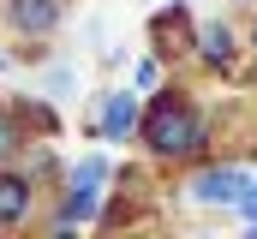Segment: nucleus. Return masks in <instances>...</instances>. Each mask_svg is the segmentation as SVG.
<instances>
[{"label":"nucleus","mask_w":257,"mask_h":239,"mask_svg":"<svg viewBox=\"0 0 257 239\" xmlns=\"http://www.w3.org/2000/svg\"><path fill=\"white\" fill-rule=\"evenodd\" d=\"M138 138H144V150L162 156V162L197 156V150H203V114H197L180 90H162V96H150V108L138 114Z\"/></svg>","instance_id":"obj_1"},{"label":"nucleus","mask_w":257,"mask_h":239,"mask_svg":"<svg viewBox=\"0 0 257 239\" xmlns=\"http://www.w3.org/2000/svg\"><path fill=\"white\" fill-rule=\"evenodd\" d=\"M102 179H108V168H102L96 156L72 168V197L60 203V227H78V221H90V215H96V197H102Z\"/></svg>","instance_id":"obj_2"},{"label":"nucleus","mask_w":257,"mask_h":239,"mask_svg":"<svg viewBox=\"0 0 257 239\" xmlns=\"http://www.w3.org/2000/svg\"><path fill=\"white\" fill-rule=\"evenodd\" d=\"M6 24L18 36H48L60 24V0H6Z\"/></svg>","instance_id":"obj_3"},{"label":"nucleus","mask_w":257,"mask_h":239,"mask_svg":"<svg viewBox=\"0 0 257 239\" xmlns=\"http://www.w3.org/2000/svg\"><path fill=\"white\" fill-rule=\"evenodd\" d=\"M150 36H156V42H168V48H156V54H186V48H197V30H192V18H186V6H180V0H168V12H156Z\"/></svg>","instance_id":"obj_4"},{"label":"nucleus","mask_w":257,"mask_h":239,"mask_svg":"<svg viewBox=\"0 0 257 239\" xmlns=\"http://www.w3.org/2000/svg\"><path fill=\"white\" fill-rule=\"evenodd\" d=\"M239 191H245V174H239V168H203V174L192 179L197 203H239Z\"/></svg>","instance_id":"obj_5"},{"label":"nucleus","mask_w":257,"mask_h":239,"mask_svg":"<svg viewBox=\"0 0 257 239\" xmlns=\"http://www.w3.org/2000/svg\"><path fill=\"white\" fill-rule=\"evenodd\" d=\"M132 132H138V96L120 90V96H108V102H102V138H114V144H120V138H132Z\"/></svg>","instance_id":"obj_6"},{"label":"nucleus","mask_w":257,"mask_h":239,"mask_svg":"<svg viewBox=\"0 0 257 239\" xmlns=\"http://www.w3.org/2000/svg\"><path fill=\"white\" fill-rule=\"evenodd\" d=\"M30 215V179L24 174H0V227Z\"/></svg>","instance_id":"obj_7"},{"label":"nucleus","mask_w":257,"mask_h":239,"mask_svg":"<svg viewBox=\"0 0 257 239\" xmlns=\"http://www.w3.org/2000/svg\"><path fill=\"white\" fill-rule=\"evenodd\" d=\"M197 54L209 60L215 72H227V66H233V30H227L221 18H215V24H203V30H197Z\"/></svg>","instance_id":"obj_8"},{"label":"nucleus","mask_w":257,"mask_h":239,"mask_svg":"<svg viewBox=\"0 0 257 239\" xmlns=\"http://www.w3.org/2000/svg\"><path fill=\"white\" fill-rule=\"evenodd\" d=\"M18 144H24V132H18V120H12L6 108H0V162H6V156H18Z\"/></svg>","instance_id":"obj_9"},{"label":"nucleus","mask_w":257,"mask_h":239,"mask_svg":"<svg viewBox=\"0 0 257 239\" xmlns=\"http://www.w3.org/2000/svg\"><path fill=\"white\" fill-rule=\"evenodd\" d=\"M233 209H239V215L257 227V179H245V191H239V203H233Z\"/></svg>","instance_id":"obj_10"},{"label":"nucleus","mask_w":257,"mask_h":239,"mask_svg":"<svg viewBox=\"0 0 257 239\" xmlns=\"http://www.w3.org/2000/svg\"><path fill=\"white\" fill-rule=\"evenodd\" d=\"M251 48H257V36H251Z\"/></svg>","instance_id":"obj_11"}]
</instances>
